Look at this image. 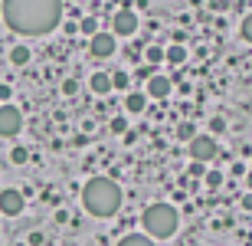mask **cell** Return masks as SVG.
Wrapping results in <instances>:
<instances>
[{
  "label": "cell",
  "mask_w": 252,
  "mask_h": 246,
  "mask_svg": "<svg viewBox=\"0 0 252 246\" xmlns=\"http://www.w3.org/2000/svg\"><path fill=\"white\" fill-rule=\"evenodd\" d=\"M118 246H154V240L144 237V233H128V237L118 240Z\"/></svg>",
  "instance_id": "obj_14"
},
{
  "label": "cell",
  "mask_w": 252,
  "mask_h": 246,
  "mask_svg": "<svg viewBox=\"0 0 252 246\" xmlns=\"http://www.w3.org/2000/svg\"><path fill=\"white\" fill-rule=\"evenodd\" d=\"M30 59H33V49L30 46H13L10 49V63H13V66H27Z\"/></svg>",
  "instance_id": "obj_13"
},
{
  "label": "cell",
  "mask_w": 252,
  "mask_h": 246,
  "mask_svg": "<svg viewBox=\"0 0 252 246\" xmlns=\"http://www.w3.org/2000/svg\"><path fill=\"white\" fill-rule=\"evenodd\" d=\"M89 89H92L95 95H108V92H112V72H92Z\"/></svg>",
  "instance_id": "obj_10"
},
{
  "label": "cell",
  "mask_w": 252,
  "mask_h": 246,
  "mask_svg": "<svg viewBox=\"0 0 252 246\" xmlns=\"http://www.w3.org/2000/svg\"><path fill=\"white\" fill-rule=\"evenodd\" d=\"M20 128H23V112L17 105L3 102L0 105V138H17Z\"/></svg>",
  "instance_id": "obj_5"
},
{
  "label": "cell",
  "mask_w": 252,
  "mask_h": 246,
  "mask_svg": "<svg viewBox=\"0 0 252 246\" xmlns=\"http://www.w3.org/2000/svg\"><path fill=\"white\" fill-rule=\"evenodd\" d=\"M144 59H148V66H160L164 63V46H144Z\"/></svg>",
  "instance_id": "obj_15"
},
{
  "label": "cell",
  "mask_w": 252,
  "mask_h": 246,
  "mask_svg": "<svg viewBox=\"0 0 252 246\" xmlns=\"http://www.w3.org/2000/svg\"><path fill=\"white\" fill-rule=\"evenodd\" d=\"M131 85V76L128 72H122V69H118V72H112V89H128Z\"/></svg>",
  "instance_id": "obj_19"
},
{
  "label": "cell",
  "mask_w": 252,
  "mask_h": 246,
  "mask_svg": "<svg viewBox=\"0 0 252 246\" xmlns=\"http://www.w3.org/2000/svg\"><path fill=\"white\" fill-rule=\"evenodd\" d=\"M10 95H13V92H10V85H0V105H3V102H7V99H10Z\"/></svg>",
  "instance_id": "obj_28"
},
{
  "label": "cell",
  "mask_w": 252,
  "mask_h": 246,
  "mask_svg": "<svg viewBox=\"0 0 252 246\" xmlns=\"http://www.w3.org/2000/svg\"><path fill=\"white\" fill-rule=\"evenodd\" d=\"M115 49H118V36L115 33H95V36H89V53H92L95 59H112Z\"/></svg>",
  "instance_id": "obj_6"
},
{
  "label": "cell",
  "mask_w": 252,
  "mask_h": 246,
  "mask_svg": "<svg viewBox=\"0 0 252 246\" xmlns=\"http://www.w3.org/2000/svg\"><path fill=\"white\" fill-rule=\"evenodd\" d=\"M30 161V148H23V144H17V148H10V164H27Z\"/></svg>",
  "instance_id": "obj_16"
},
{
  "label": "cell",
  "mask_w": 252,
  "mask_h": 246,
  "mask_svg": "<svg viewBox=\"0 0 252 246\" xmlns=\"http://www.w3.org/2000/svg\"><path fill=\"white\" fill-rule=\"evenodd\" d=\"M210 132H213V135H223L226 132V122L220 118V115H216V118H210Z\"/></svg>",
  "instance_id": "obj_22"
},
{
  "label": "cell",
  "mask_w": 252,
  "mask_h": 246,
  "mask_svg": "<svg viewBox=\"0 0 252 246\" xmlns=\"http://www.w3.org/2000/svg\"><path fill=\"white\" fill-rule=\"evenodd\" d=\"M23 207H27V200H23L20 190H13V187L0 190V213H3V217H20Z\"/></svg>",
  "instance_id": "obj_8"
},
{
  "label": "cell",
  "mask_w": 252,
  "mask_h": 246,
  "mask_svg": "<svg viewBox=\"0 0 252 246\" xmlns=\"http://www.w3.org/2000/svg\"><path fill=\"white\" fill-rule=\"evenodd\" d=\"M243 210H252V190H249V194L243 197Z\"/></svg>",
  "instance_id": "obj_29"
},
{
  "label": "cell",
  "mask_w": 252,
  "mask_h": 246,
  "mask_svg": "<svg viewBox=\"0 0 252 246\" xmlns=\"http://www.w3.org/2000/svg\"><path fill=\"white\" fill-rule=\"evenodd\" d=\"M30 246H43V233H39V230L30 233Z\"/></svg>",
  "instance_id": "obj_27"
},
{
  "label": "cell",
  "mask_w": 252,
  "mask_h": 246,
  "mask_svg": "<svg viewBox=\"0 0 252 246\" xmlns=\"http://www.w3.org/2000/svg\"><path fill=\"white\" fill-rule=\"evenodd\" d=\"M164 59H167L170 66H184V63H187V49L174 43V46H167V49H164Z\"/></svg>",
  "instance_id": "obj_12"
},
{
  "label": "cell",
  "mask_w": 252,
  "mask_h": 246,
  "mask_svg": "<svg viewBox=\"0 0 252 246\" xmlns=\"http://www.w3.org/2000/svg\"><path fill=\"white\" fill-rule=\"evenodd\" d=\"M239 33H243L246 43H252V13H246V17H243V27H239Z\"/></svg>",
  "instance_id": "obj_21"
},
{
  "label": "cell",
  "mask_w": 252,
  "mask_h": 246,
  "mask_svg": "<svg viewBox=\"0 0 252 246\" xmlns=\"http://www.w3.org/2000/svg\"><path fill=\"white\" fill-rule=\"evenodd\" d=\"M246 187L252 190V171H249V174H246Z\"/></svg>",
  "instance_id": "obj_30"
},
{
  "label": "cell",
  "mask_w": 252,
  "mask_h": 246,
  "mask_svg": "<svg viewBox=\"0 0 252 246\" xmlns=\"http://www.w3.org/2000/svg\"><path fill=\"white\" fill-rule=\"evenodd\" d=\"M193 135H196V125L193 122H180L177 125V138H180V141H190Z\"/></svg>",
  "instance_id": "obj_17"
},
{
  "label": "cell",
  "mask_w": 252,
  "mask_h": 246,
  "mask_svg": "<svg viewBox=\"0 0 252 246\" xmlns=\"http://www.w3.org/2000/svg\"><path fill=\"white\" fill-rule=\"evenodd\" d=\"M79 92V82H75V79H65L63 82V95H75Z\"/></svg>",
  "instance_id": "obj_24"
},
{
  "label": "cell",
  "mask_w": 252,
  "mask_h": 246,
  "mask_svg": "<svg viewBox=\"0 0 252 246\" xmlns=\"http://www.w3.org/2000/svg\"><path fill=\"white\" fill-rule=\"evenodd\" d=\"M3 20L20 36H43L59 27L63 0H3Z\"/></svg>",
  "instance_id": "obj_1"
},
{
  "label": "cell",
  "mask_w": 252,
  "mask_h": 246,
  "mask_svg": "<svg viewBox=\"0 0 252 246\" xmlns=\"http://www.w3.org/2000/svg\"><path fill=\"white\" fill-rule=\"evenodd\" d=\"M203 174H206V168H203L200 161H193V164H190V177H203Z\"/></svg>",
  "instance_id": "obj_25"
},
{
  "label": "cell",
  "mask_w": 252,
  "mask_h": 246,
  "mask_svg": "<svg viewBox=\"0 0 252 246\" xmlns=\"http://www.w3.org/2000/svg\"><path fill=\"white\" fill-rule=\"evenodd\" d=\"M112 132L115 135H125V132H128V122H125V118H112Z\"/></svg>",
  "instance_id": "obj_23"
},
{
  "label": "cell",
  "mask_w": 252,
  "mask_h": 246,
  "mask_svg": "<svg viewBox=\"0 0 252 246\" xmlns=\"http://www.w3.org/2000/svg\"><path fill=\"white\" fill-rule=\"evenodd\" d=\"M79 30H82L85 36H95V33H98V20H95V17H85L82 23H79Z\"/></svg>",
  "instance_id": "obj_20"
},
{
  "label": "cell",
  "mask_w": 252,
  "mask_h": 246,
  "mask_svg": "<svg viewBox=\"0 0 252 246\" xmlns=\"http://www.w3.org/2000/svg\"><path fill=\"white\" fill-rule=\"evenodd\" d=\"M170 89H174V82H170V76H160V72H154V76L148 79V99H167Z\"/></svg>",
  "instance_id": "obj_9"
},
{
  "label": "cell",
  "mask_w": 252,
  "mask_h": 246,
  "mask_svg": "<svg viewBox=\"0 0 252 246\" xmlns=\"http://www.w3.org/2000/svg\"><path fill=\"white\" fill-rule=\"evenodd\" d=\"M180 227V217L170 204H151L144 213H141V230L144 237L151 240H170Z\"/></svg>",
  "instance_id": "obj_3"
},
{
  "label": "cell",
  "mask_w": 252,
  "mask_h": 246,
  "mask_svg": "<svg viewBox=\"0 0 252 246\" xmlns=\"http://www.w3.org/2000/svg\"><path fill=\"white\" fill-rule=\"evenodd\" d=\"M138 23H141L138 13L128 10V7H122L112 17V33H115V36H134V33H138Z\"/></svg>",
  "instance_id": "obj_7"
},
{
  "label": "cell",
  "mask_w": 252,
  "mask_h": 246,
  "mask_svg": "<svg viewBox=\"0 0 252 246\" xmlns=\"http://www.w3.org/2000/svg\"><path fill=\"white\" fill-rule=\"evenodd\" d=\"M122 200H125V194L112 177L85 180V187H82L85 213H92V217H98V220H108V217H115V213L122 210Z\"/></svg>",
  "instance_id": "obj_2"
},
{
  "label": "cell",
  "mask_w": 252,
  "mask_h": 246,
  "mask_svg": "<svg viewBox=\"0 0 252 246\" xmlns=\"http://www.w3.org/2000/svg\"><path fill=\"white\" fill-rule=\"evenodd\" d=\"M154 72H158V66H141L138 69V79H151Z\"/></svg>",
  "instance_id": "obj_26"
},
{
  "label": "cell",
  "mask_w": 252,
  "mask_h": 246,
  "mask_svg": "<svg viewBox=\"0 0 252 246\" xmlns=\"http://www.w3.org/2000/svg\"><path fill=\"white\" fill-rule=\"evenodd\" d=\"M187 151H190V161H200V164H210L220 154V144H216L213 135H193L187 141Z\"/></svg>",
  "instance_id": "obj_4"
},
{
  "label": "cell",
  "mask_w": 252,
  "mask_h": 246,
  "mask_svg": "<svg viewBox=\"0 0 252 246\" xmlns=\"http://www.w3.org/2000/svg\"><path fill=\"white\" fill-rule=\"evenodd\" d=\"M125 108H128L131 115H141L144 108H148V95L144 92H128L125 95Z\"/></svg>",
  "instance_id": "obj_11"
},
{
  "label": "cell",
  "mask_w": 252,
  "mask_h": 246,
  "mask_svg": "<svg viewBox=\"0 0 252 246\" xmlns=\"http://www.w3.org/2000/svg\"><path fill=\"white\" fill-rule=\"evenodd\" d=\"M203 184H206L210 190L223 187V174H220V171H206V174H203Z\"/></svg>",
  "instance_id": "obj_18"
}]
</instances>
